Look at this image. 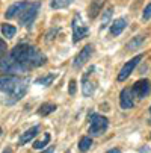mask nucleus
Wrapping results in <instances>:
<instances>
[{
    "label": "nucleus",
    "instance_id": "nucleus-31",
    "mask_svg": "<svg viewBox=\"0 0 151 153\" xmlns=\"http://www.w3.org/2000/svg\"><path fill=\"white\" fill-rule=\"evenodd\" d=\"M67 153H70V152H67Z\"/></svg>",
    "mask_w": 151,
    "mask_h": 153
},
{
    "label": "nucleus",
    "instance_id": "nucleus-15",
    "mask_svg": "<svg viewBox=\"0 0 151 153\" xmlns=\"http://www.w3.org/2000/svg\"><path fill=\"white\" fill-rule=\"evenodd\" d=\"M57 109V106L56 105H53V103H42L41 106H39V115H42V117H46V115H49V114H52V112H55Z\"/></svg>",
    "mask_w": 151,
    "mask_h": 153
},
{
    "label": "nucleus",
    "instance_id": "nucleus-10",
    "mask_svg": "<svg viewBox=\"0 0 151 153\" xmlns=\"http://www.w3.org/2000/svg\"><path fill=\"white\" fill-rule=\"evenodd\" d=\"M92 70H94V67H91L88 71L85 73L83 80H82V93H83V96H85V97L92 96V94H94V91H95V83L89 80V74L92 73Z\"/></svg>",
    "mask_w": 151,
    "mask_h": 153
},
{
    "label": "nucleus",
    "instance_id": "nucleus-8",
    "mask_svg": "<svg viewBox=\"0 0 151 153\" xmlns=\"http://www.w3.org/2000/svg\"><path fill=\"white\" fill-rule=\"evenodd\" d=\"M142 58H144V55H138V56H135L132 61H127V64H124V67L121 68V71H119V74H118V80L122 82V80H125L128 76H130L132 71L135 70V67L142 61Z\"/></svg>",
    "mask_w": 151,
    "mask_h": 153
},
{
    "label": "nucleus",
    "instance_id": "nucleus-16",
    "mask_svg": "<svg viewBox=\"0 0 151 153\" xmlns=\"http://www.w3.org/2000/svg\"><path fill=\"white\" fill-rule=\"evenodd\" d=\"M56 79V74L55 73H49V74H46V76H42V77H38L36 80H35V83L36 85H44V86H49V85H52V82Z\"/></svg>",
    "mask_w": 151,
    "mask_h": 153
},
{
    "label": "nucleus",
    "instance_id": "nucleus-21",
    "mask_svg": "<svg viewBox=\"0 0 151 153\" xmlns=\"http://www.w3.org/2000/svg\"><path fill=\"white\" fill-rule=\"evenodd\" d=\"M50 138H52L50 134H44V138L39 140V141H36V143H33V147L38 149V150H39V149H44V147L50 143Z\"/></svg>",
    "mask_w": 151,
    "mask_h": 153
},
{
    "label": "nucleus",
    "instance_id": "nucleus-2",
    "mask_svg": "<svg viewBox=\"0 0 151 153\" xmlns=\"http://www.w3.org/2000/svg\"><path fill=\"white\" fill-rule=\"evenodd\" d=\"M89 134L91 137H100L106 132V129L109 127V120L100 114H92L89 117Z\"/></svg>",
    "mask_w": 151,
    "mask_h": 153
},
{
    "label": "nucleus",
    "instance_id": "nucleus-12",
    "mask_svg": "<svg viewBox=\"0 0 151 153\" xmlns=\"http://www.w3.org/2000/svg\"><path fill=\"white\" fill-rule=\"evenodd\" d=\"M106 3V0H91V5L88 8V15L89 18H95L101 11H103V6Z\"/></svg>",
    "mask_w": 151,
    "mask_h": 153
},
{
    "label": "nucleus",
    "instance_id": "nucleus-6",
    "mask_svg": "<svg viewBox=\"0 0 151 153\" xmlns=\"http://www.w3.org/2000/svg\"><path fill=\"white\" fill-rule=\"evenodd\" d=\"M92 53H94V46L92 44H88V46H85L80 52H79V55L74 58V62H73V67L74 68H82L83 65L88 62L89 59H91V56H92Z\"/></svg>",
    "mask_w": 151,
    "mask_h": 153
},
{
    "label": "nucleus",
    "instance_id": "nucleus-11",
    "mask_svg": "<svg viewBox=\"0 0 151 153\" xmlns=\"http://www.w3.org/2000/svg\"><path fill=\"white\" fill-rule=\"evenodd\" d=\"M27 6H29V2H17V3H14V5H11V6L8 8V11L5 12V17H6L8 20H11V18H14V17H18Z\"/></svg>",
    "mask_w": 151,
    "mask_h": 153
},
{
    "label": "nucleus",
    "instance_id": "nucleus-5",
    "mask_svg": "<svg viewBox=\"0 0 151 153\" xmlns=\"http://www.w3.org/2000/svg\"><path fill=\"white\" fill-rule=\"evenodd\" d=\"M21 77L14 76V74H6L0 77V91L8 93V96H11L14 93V90L17 88V85L20 83Z\"/></svg>",
    "mask_w": 151,
    "mask_h": 153
},
{
    "label": "nucleus",
    "instance_id": "nucleus-26",
    "mask_svg": "<svg viewBox=\"0 0 151 153\" xmlns=\"http://www.w3.org/2000/svg\"><path fill=\"white\" fill-rule=\"evenodd\" d=\"M53 152H55V147H49L47 150H44L42 153H53Z\"/></svg>",
    "mask_w": 151,
    "mask_h": 153
},
{
    "label": "nucleus",
    "instance_id": "nucleus-28",
    "mask_svg": "<svg viewBox=\"0 0 151 153\" xmlns=\"http://www.w3.org/2000/svg\"><path fill=\"white\" fill-rule=\"evenodd\" d=\"M3 153H12V150H11V149H6V150H5Z\"/></svg>",
    "mask_w": 151,
    "mask_h": 153
},
{
    "label": "nucleus",
    "instance_id": "nucleus-30",
    "mask_svg": "<svg viewBox=\"0 0 151 153\" xmlns=\"http://www.w3.org/2000/svg\"><path fill=\"white\" fill-rule=\"evenodd\" d=\"M0 135H2V129H0Z\"/></svg>",
    "mask_w": 151,
    "mask_h": 153
},
{
    "label": "nucleus",
    "instance_id": "nucleus-14",
    "mask_svg": "<svg viewBox=\"0 0 151 153\" xmlns=\"http://www.w3.org/2000/svg\"><path fill=\"white\" fill-rule=\"evenodd\" d=\"M38 132H39V126H33V127H30L29 130H26L24 134H21V137H20V144L23 146V144L29 143L30 140H33V138L38 135Z\"/></svg>",
    "mask_w": 151,
    "mask_h": 153
},
{
    "label": "nucleus",
    "instance_id": "nucleus-23",
    "mask_svg": "<svg viewBox=\"0 0 151 153\" xmlns=\"http://www.w3.org/2000/svg\"><path fill=\"white\" fill-rule=\"evenodd\" d=\"M151 18V3L145 8V11H144V20H150Z\"/></svg>",
    "mask_w": 151,
    "mask_h": 153
},
{
    "label": "nucleus",
    "instance_id": "nucleus-25",
    "mask_svg": "<svg viewBox=\"0 0 151 153\" xmlns=\"http://www.w3.org/2000/svg\"><path fill=\"white\" fill-rule=\"evenodd\" d=\"M5 52H6V42H5L2 38H0V56H2Z\"/></svg>",
    "mask_w": 151,
    "mask_h": 153
},
{
    "label": "nucleus",
    "instance_id": "nucleus-13",
    "mask_svg": "<svg viewBox=\"0 0 151 153\" xmlns=\"http://www.w3.org/2000/svg\"><path fill=\"white\" fill-rule=\"evenodd\" d=\"M125 27H127V21L124 18H116L113 23H112V26H110V33L113 36H118V35L122 33V30Z\"/></svg>",
    "mask_w": 151,
    "mask_h": 153
},
{
    "label": "nucleus",
    "instance_id": "nucleus-19",
    "mask_svg": "<svg viewBox=\"0 0 151 153\" xmlns=\"http://www.w3.org/2000/svg\"><path fill=\"white\" fill-rule=\"evenodd\" d=\"M2 33H3V36H6L8 39L9 38H12L15 33H17V29L12 26V25H2Z\"/></svg>",
    "mask_w": 151,
    "mask_h": 153
},
{
    "label": "nucleus",
    "instance_id": "nucleus-1",
    "mask_svg": "<svg viewBox=\"0 0 151 153\" xmlns=\"http://www.w3.org/2000/svg\"><path fill=\"white\" fill-rule=\"evenodd\" d=\"M46 55L39 52L36 47L29 44L15 46L2 61H0V71L6 74L17 76L18 73H24L39 65L46 64Z\"/></svg>",
    "mask_w": 151,
    "mask_h": 153
},
{
    "label": "nucleus",
    "instance_id": "nucleus-22",
    "mask_svg": "<svg viewBox=\"0 0 151 153\" xmlns=\"http://www.w3.org/2000/svg\"><path fill=\"white\" fill-rule=\"evenodd\" d=\"M112 17V8H109L107 11H104V17H103V21H101V29H104L107 26V21H109V18Z\"/></svg>",
    "mask_w": 151,
    "mask_h": 153
},
{
    "label": "nucleus",
    "instance_id": "nucleus-4",
    "mask_svg": "<svg viewBox=\"0 0 151 153\" xmlns=\"http://www.w3.org/2000/svg\"><path fill=\"white\" fill-rule=\"evenodd\" d=\"M39 8H41V5H39L38 2H36V3H29V6L18 15L20 25H23V26H30L33 21H35L38 12H39Z\"/></svg>",
    "mask_w": 151,
    "mask_h": 153
},
{
    "label": "nucleus",
    "instance_id": "nucleus-9",
    "mask_svg": "<svg viewBox=\"0 0 151 153\" xmlns=\"http://www.w3.org/2000/svg\"><path fill=\"white\" fill-rule=\"evenodd\" d=\"M119 105L122 109H130L135 105V96L132 88H124L119 94Z\"/></svg>",
    "mask_w": 151,
    "mask_h": 153
},
{
    "label": "nucleus",
    "instance_id": "nucleus-20",
    "mask_svg": "<svg viewBox=\"0 0 151 153\" xmlns=\"http://www.w3.org/2000/svg\"><path fill=\"white\" fill-rule=\"evenodd\" d=\"M142 42H144V36H135V38L125 46V49H127V50H136V49L142 44Z\"/></svg>",
    "mask_w": 151,
    "mask_h": 153
},
{
    "label": "nucleus",
    "instance_id": "nucleus-3",
    "mask_svg": "<svg viewBox=\"0 0 151 153\" xmlns=\"http://www.w3.org/2000/svg\"><path fill=\"white\" fill-rule=\"evenodd\" d=\"M71 27H73V41L74 42H79L80 39L88 36V33H89V29L86 27V25L83 23V20L79 14L74 15V18L71 21Z\"/></svg>",
    "mask_w": 151,
    "mask_h": 153
},
{
    "label": "nucleus",
    "instance_id": "nucleus-17",
    "mask_svg": "<svg viewBox=\"0 0 151 153\" xmlns=\"http://www.w3.org/2000/svg\"><path fill=\"white\" fill-rule=\"evenodd\" d=\"M73 2H74V0H52L50 6H52L53 9H62V8L70 6Z\"/></svg>",
    "mask_w": 151,
    "mask_h": 153
},
{
    "label": "nucleus",
    "instance_id": "nucleus-29",
    "mask_svg": "<svg viewBox=\"0 0 151 153\" xmlns=\"http://www.w3.org/2000/svg\"><path fill=\"white\" fill-rule=\"evenodd\" d=\"M150 124H151V106H150Z\"/></svg>",
    "mask_w": 151,
    "mask_h": 153
},
{
    "label": "nucleus",
    "instance_id": "nucleus-18",
    "mask_svg": "<svg viewBox=\"0 0 151 153\" xmlns=\"http://www.w3.org/2000/svg\"><path fill=\"white\" fill-rule=\"evenodd\" d=\"M91 146H92V138L83 137V138L80 140V143H79V150H80V152H88V150L91 149Z\"/></svg>",
    "mask_w": 151,
    "mask_h": 153
},
{
    "label": "nucleus",
    "instance_id": "nucleus-24",
    "mask_svg": "<svg viewBox=\"0 0 151 153\" xmlns=\"http://www.w3.org/2000/svg\"><path fill=\"white\" fill-rule=\"evenodd\" d=\"M76 94V80H70V96H74Z\"/></svg>",
    "mask_w": 151,
    "mask_h": 153
},
{
    "label": "nucleus",
    "instance_id": "nucleus-7",
    "mask_svg": "<svg viewBox=\"0 0 151 153\" xmlns=\"http://www.w3.org/2000/svg\"><path fill=\"white\" fill-rule=\"evenodd\" d=\"M132 91H133V96H135V97L145 99V97L151 93V82H150L148 79H141V80L135 82Z\"/></svg>",
    "mask_w": 151,
    "mask_h": 153
},
{
    "label": "nucleus",
    "instance_id": "nucleus-27",
    "mask_svg": "<svg viewBox=\"0 0 151 153\" xmlns=\"http://www.w3.org/2000/svg\"><path fill=\"white\" fill-rule=\"evenodd\" d=\"M106 153H121V150H119V149H112V150L106 152Z\"/></svg>",
    "mask_w": 151,
    "mask_h": 153
}]
</instances>
